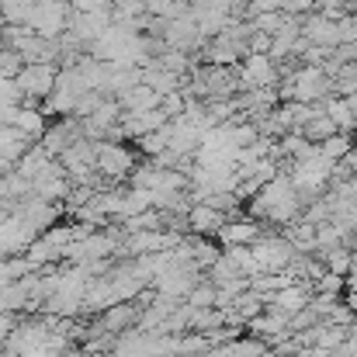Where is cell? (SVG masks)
<instances>
[{
	"instance_id": "obj_16",
	"label": "cell",
	"mask_w": 357,
	"mask_h": 357,
	"mask_svg": "<svg viewBox=\"0 0 357 357\" xmlns=\"http://www.w3.org/2000/svg\"><path fill=\"white\" fill-rule=\"evenodd\" d=\"M354 149V135L351 132H337V135H330L326 142H319L316 146V153L323 156V160H330V163H344V156Z\"/></svg>"
},
{
	"instance_id": "obj_13",
	"label": "cell",
	"mask_w": 357,
	"mask_h": 357,
	"mask_svg": "<svg viewBox=\"0 0 357 357\" xmlns=\"http://www.w3.org/2000/svg\"><path fill=\"white\" fill-rule=\"evenodd\" d=\"M31 146H35V142H28L14 125H0V160H3V163H10V167H14V163H17Z\"/></svg>"
},
{
	"instance_id": "obj_17",
	"label": "cell",
	"mask_w": 357,
	"mask_h": 357,
	"mask_svg": "<svg viewBox=\"0 0 357 357\" xmlns=\"http://www.w3.org/2000/svg\"><path fill=\"white\" fill-rule=\"evenodd\" d=\"M264 309H267V298H264V295H257V291H250V288L239 295L236 302H233V316H236L243 326H246L250 319H257Z\"/></svg>"
},
{
	"instance_id": "obj_15",
	"label": "cell",
	"mask_w": 357,
	"mask_h": 357,
	"mask_svg": "<svg viewBox=\"0 0 357 357\" xmlns=\"http://www.w3.org/2000/svg\"><path fill=\"white\" fill-rule=\"evenodd\" d=\"M319 260H323V267H326V274H337V278H347L351 274V267H354V250H347V246H333V250H326V253H316Z\"/></svg>"
},
{
	"instance_id": "obj_7",
	"label": "cell",
	"mask_w": 357,
	"mask_h": 357,
	"mask_svg": "<svg viewBox=\"0 0 357 357\" xmlns=\"http://www.w3.org/2000/svg\"><path fill=\"white\" fill-rule=\"evenodd\" d=\"M139 305L135 302H119V305H112V309H105L101 316H98V323H94V330L98 333H108V337H121L125 330H132L135 323H139Z\"/></svg>"
},
{
	"instance_id": "obj_9",
	"label": "cell",
	"mask_w": 357,
	"mask_h": 357,
	"mask_svg": "<svg viewBox=\"0 0 357 357\" xmlns=\"http://www.w3.org/2000/svg\"><path fill=\"white\" fill-rule=\"evenodd\" d=\"M267 229L260 226V222H253V219H246V215H239V219H229L222 229H219V246L226 250V246H253L257 239L264 236Z\"/></svg>"
},
{
	"instance_id": "obj_21",
	"label": "cell",
	"mask_w": 357,
	"mask_h": 357,
	"mask_svg": "<svg viewBox=\"0 0 357 357\" xmlns=\"http://www.w3.org/2000/svg\"><path fill=\"white\" fill-rule=\"evenodd\" d=\"M333 246H344V233L333 222H319L316 226V253H326Z\"/></svg>"
},
{
	"instance_id": "obj_18",
	"label": "cell",
	"mask_w": 357,
	"mask_h": 357,
	"mask_svg": "<svg viewBox=\"0 0 357 357\" xmlns=\"http://www.w3.org/2000/svg\"><path fill=\"white\" fill-rule=\"evenodd\" d=\"M337 132H340V128H337L333 121H330L326 115H323V108H319V112H316L312 119H309L305 125H302V139H309L312 146L326 142V139H330V135H337Z\"/></svg>"
},
{
	"instance_id": "obj_20",
	"label": "cell",
	"mask_w": 357,
	"mask_h": 357,
	"mask_svg": "<svg viewBox=\"0 0 357 357\" xmlns=\"http://www.w3.org/2000/svg\"><path fill=\"white\" fill-rule=\"evenodd\" d=\"M184 305H191V309H215V284H212L208 278H202V281L188 291Z\"/></svg>"
},
{
	"instance_id": "obj_12",
	"label": "cell",
	"mask_w": 357,
	"mask_h": 357,
	"mask_svg": "<svg viewBox=\"0 0 357 357\" xmlns=\"http://www.w3.org/2000/svg\"><path fill=\"white\" fill-rule=\"evenodd\" d=\"M121 108V115H139V112H156L160 108V94H153L149 87H132V91H125V94H119L115 98Z\"/></svg>"
},
{
	"instance_id": "obj_10",
	"label": "cell",
	"mask_w": 357,
	"mask_h": 357,
	"mask_svg": "<svg viewBox=\"0 0 357 357\" xmlns=\"http://www.w3.org/2000/svg\"><path fill=\"white\" fill-rule=\"evenodd\" d=\"M10 125L28 139V142H38L42 135H45V128H49V121L42 115V108H31V105H21V108H14V119Z\"/></svg>"
},
{
	"instance_id": "obj_14",
	"label": "cell",
	"mask_w": 357,
	"mask_h": 357,
	"mask_svg": "<svg viewBox=\"0 0 357 357\" xmlns=\"http://www.w3.org/2000/svg\"><path fill=\"white\" fill-rule=\"evenodd\" d=\"M181 77H174V73H167V70H160V66H142V87H149L153 94H174V91H181Z\"/></svg>"
},
{
	"instance_id": "obj_23",
	"label": "cell",
	"mask_w": 357,
	"mask_h": 357,
	"mask_svg": "<svg viewBox=\"0 0 357 357\" xmlns=\"http://www.w3.org/2000/svg\"><path fill=\"white\" fill-rule=\"evenodd\" d=\"M344 288H347V284H344V278H337V274H323V278L312 284V291H316V295H333V298H340V295H344Z\"/></svg>"
},
{
	"instance_id": "obj_22",
	"label": "cell",
	"mask_w": 357,
	"mask_h": 357,
	"mask_svg": "<svg viewBox=\"0 0 357 357\" xmlns=\"http://www.w3.org/2000/svg\"><path fill=\"white\" fill-rule=\"evenodd\" d=\"M184 105H188V101H184V94H181V91L163 94V98H160V115H163L167 121L181 119V115H184Z\"/></svg>"
},
{
	"instance_id": "obj_8",
	"label": "cell",
	"mask_w": 357,
	"mask_h": 357,
	"mask_svg": "<svg viewBox=\"0 0 357 357\" xmlns=\"http://www.w3.org/2000/svg\"><path fill=\"white\" fill-rule=\"evenodd\" d=\"M298 35H302L309 45H319V49H337V45L344 42V38H340V24L319 17L316 10L302 17V31H298Z\"/></svg>"
},
{
	"instance_id": "obj_3",
	"label": "cell",
	"mask_w": 357,
	"mask_h": 357,
	"mask_svg": "<svg viewBox=\"0 0 357 357\" xmlns=\"http://www.w3.org/2000/svg\"><path fill=\"white\" fill-rule=\"evenodd\" d=\"M56 73H59V66H49V63H28V66H21V73L14 77V84H17L24 105L38 108V105L52 94V87H56Z\"/></svg>"
},
{
	"instance_id": "obj_25",
	"label": "cell",
	"mask_w": 357,
	"mask_h": 357,
	"mask_svg": "<svg viewBox=\"0 0 357 357\" xmlns=\"http://www.w3.org/2000/svg\"><path fill=\"white\" fill-rule=\"evenodd\" d=\"M21 56L17 52H10V49H0V80H14L17 73H21Z\"/></svg>"
},
{
	"instance_id": "obj_19",
	"label": "cell",
	"mask_w": 357,
	"mask_h": 357,
	"mask_svg": "<svg viewBox=\"0 0 357 357\" xmlns=\"http://www.w3.org/2000/svg\"><path fill=\"white\" fill-rule=\"evenodd\" d=\"M135 146H139V153L146 156V160H153V156H160L167 146H170V121L163 125V128H156V132H149V135H142V139H135Z\"/></svg>"
},
{
	"instance_id": "obj_6",
	"label": "cell",
	"mask_w": 357,
	"mask_h": 357,
	"mask_svg": "<svg viewBox=\"0 0 357 357\" xmlns=\"http://www.w3.org/2000/svg\"><path fill=\"white\" fill-rule=\"evenodd\" d=\"M226 222H229V219H226L222 212L208 208V205H191L188 215H184V229H188V236H198V239H215Z\"/></svg>"
},
{
	"instance_id": "obj_1",
	"label": "cell",
	"mask_w": 357,
	"mask_h": 357,
	"mask_svg": "<svg viewBox=\"0 0 357 357\" xmlns=\"http://www.w3.org/2000/svg\"><path fill=\"white\" fill-rule=\"evenodd\" d=\"M132 167H135V153L128 146H121V142H94V170L108 184L119 188L121 181H128Z\"/></svg>"
},
{
	"instance_id": "obj_4",
	"label": "cell",
	"mask_w": 357,
	"mask_h": 357,
	"mask_svg": "<svg viewBox=\"0 0 357 357\" xmlns=\"http://www.w3.org/2000/svg\"><path fill=\"white\" fill-rule=\"evenodd\" d=\"M66 21H70V3H66V0H35V3H31L28 28H31L38 38L56 42V38L66 31Z\"/></svg>"
},
{
	"instance_id": "obj_26",
	"label": "cell",
	"mask_w": 357,
	"mask_h": 357,
	"mask_svg": "<svg viewBox=\"0 0 357 357\" xmlns=\"http://www.w3.org/2000/svg\"><path fill=\"white\" fill-rule=\"evenodd\" d=\"M21 105H24V98H21L17 84L14 80H0V108H21Z\"/></svg>"
},
{
	"instance_id": "obj_24",
	"label": "cell",
	"mask_w": 357,
	"mask_h": 357,
	"mask_svg": "<svg viewBox=\"0 0 357 357\" xmlns=\"http://www.w3.org/2000/svg\"><path fill=\"white\" fill-rule=\"evenodd\" d=\"M319 323V316L312 312V309H302V312H295V316H288V333L295 337V333H305V330H312Z\"/></svg>"
},
{
	"instance_id": "obj_2",
	"label": "cell",
	"mask_w": 357,
	"mask_h": 357,
	"mask_svg": "<svg viewBox=\"0 0 357 357\" xmlns=\"http://www.w3.org/2000/svg\"><path fill=\"white\" fill-rule=\"evenodd\" d=\"M250 253H253V260H257L260 274H288L291 260L298 257V253L291 250V243H288V239H281L278 233H264V236L250 246Z\"/></svg>"
},
{
	"instance_id": "obj_28",
	"label": "cell",
	"mask_w": 357,
	"mask_h": 357,
	"mask_svg": "<svg viewBox=\"0 0 357 357\" xmlns=\"http://www.w3.org/2000/svg\"><path fill=\"white\" fill-rule=\"evenodd\" d=\"M340 302L347 305V312L357 319V291H344V295H340Z\"/></svg>"
},
{
	"instance_id": "obj_27",
	"label": "cell",
	"mask_w": 357,
	"mask_h": 357,
	"mask_svg": "<svg viewBox=\"0 0 357 357\" xmlns=\"http://www.w3.org/2000/svg\"><path fill=\"white\" fill-rule=\"evenodd\" d=\"M295 357H337V354H330V351H323V347H298Z\"/></svg>"
},
{
	"instance_id": "obj_5",
	"label": "cell",
	"mask_w": 357,
	"mask_h": 357,
	"mask_svg": "<svg viewBox=\"0 0 357 357\" xmlns=\"http://www.w3.org/2000/svg\"><path fill=\"white\" fill-rule=\"evenodd\" d=\"M312 295H316L312 284H305V281H291V284L278 288V291L267 298V309H278V312H284V316H295V312L309 309Z\"/></svg>"
},
{
	"instance_id": "obj_11",
	"label": "cell",
	"mask_w": 357,
	"mask_h": 357,
	"mask_svg": "<svg viewBox=\"0 0 357 357\" xmlns=\"http://www.w3.org/2000/svg\"><path fill=\"white\" fill-rule=\"evenodd\" d=\"M121 135L125 139H142V135H149V132H156V128H163L167 125V119L160 115V108L156 112H139V115H121Z\"/></svg>"
}]
</instances>
